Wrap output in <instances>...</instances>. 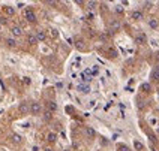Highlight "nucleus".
I'll return each instance as SVG.
<instances>
[{
    "instance_id": "nucleus-12",
    "label": "nucleus",
    "mask_w": 159,
    "mask_h": 151,
    "mask_svg": "<svg viewBox=\"0 0 159 151\" xmlns=\"http://www.w3.org/2000/svg\"><path fill=\"white\" fill-rule=\"evenodd\" d=\"M35 36H36V39L38 41H45V31L44 30H36V33H35Z\"/></svg>"
},
{
    "instance_id": "nucleus-2",
    "label": "nucleus",
    "mask_w": 159,
    "mask_h": 151,
    "mask_svg": "<svg viewBox=\"0 0 159 151\" xmlns=\"http://www.w3.org/2000/svg\"><path fill=\"white\" fill-rule=\"evenodd\" d=\"M24 18L27 19L29 23H36V15H35V12H33L32 9H26L24 11Z\"/></svg>"
},
{
    "instance_id": "nucleus-6",
    "label": "nucleus",
    "mask_w": 159,
    "mask_h": 151,
    "mask_svg": "<svg viewBox=\"0 0 159 151\" xmlns=\"http://www.w3.org/2000/svg\"><path fill=\"white\" fill-rule=\"evenodd\" d=\"M146 42H147V36H146L144 33L137 35V37H135V43H138V45H144Z\"/></svg>"
},
{
    "instance_id": "nucleus-27",
    "label": "nucleus",
    "mask_w": 159,
    "mask_h": 151,
    "mask_svg": "<svg viewBox=\"0 0 159 151\" xmlns=\"http://www.w3.org/2000/svg\"><path fill=\"white\" fill-rule=\"evenodd\" d=\"M0 24H6V18H3V17L0 18Z\"/></svg>"
},
{
    "instance_id": "nucleus-26",
    "label": "nucleus",
    "mask_w": 159,
    "mask_h": 151,
    "mask_svg": "<svg viewBox=\"0 0 159 151\" xmlns=\"http://www.w3.org/2000/svg\"><path fill=\"white\" fill-rule=\"evenodd\" d=\"M23 82H24L26 85H29V84H30V78H27V76H26V78H23Z\"/></svg>"
},
{
    "instance_id": "nucleus-8",
    "label": "nucleus",
    "mask_w": 159,
    "mask_h": 151,
    "mask_svg": "<svg viewBox=\"0 0 159 151\" xmlns=\"http://www.w3.org/2000/svg\"><path fill=\"white\" fill-rule=\"evenodd\" d=\"M11 142L15 144V145H20V144L23 142V138L20 136V135H17V133H12L11 135Z\"/></svg>"
},
{
    "instance_id": "nucleus-4",
    "label": "nucleus",
    "mask_w": 159,
    "mask_h": 151,
    "mask_svg": "<svg viewBox=\"0 0 159 151\" xmlns=\"http://www.w3.org/2000/svg\"><path fill=\"white\" fill-rule=\"evenodd\" d=\"M11 33L14 35L15 37H20V36H23V29L20 27V25H12V27H11Z\"/></svg>"
},
{
    "instance_id": "nucleus-1",
    "label": "nucleus",
    "mask_w": 159,
    "mask_h": 151,
    "mask_svg": "<svg viewBox=\"0 0 159 151\" xmlns=\"http://www.w3.org/2000/svg\"><path fill=\"white\" fill-rule=\"evenodd\" d=\"M30 112L33 115H39L42 112V106H41V103H38V102H32L30 103Z\"/></svg>"
},
{
    "instance_id": "nucleus-18",
    "label": "nucleus",
    "mask_w": 159,
    "mask_h": 151,
    "mask_svg": "<svg viewBox=\"0 0 159 151\" xmlns=\"http://www.w3.org/2000/svg\"><path fill=\"white\" fill-rule=\"evenodd\" d=\"M6 45H8V47L9 48H15L17 47V41H15V39H6Z\"/></svg>"
},
{
    "instance_id": "nucleus-17",
    "label": "nucleus",
    "mask_w": 159,
    "mask_h": 151,
    "mask_svg": "<svg viewBox=\"0 0 159 151\" xmlns=\"http://www.w3.org/2000/svg\"><path fill=\"white\" fill-rule=\"evenodd\" d=\"M141 91H144V93H150V91H152V85L149 82L141 84Z\"/></svg>"
},
{
    "instance_id": "nucleus-5",
    "label": "nucleus",
    "mask_w": 159,
    "mask_h": 151,
    "mask_svg": "<svg viewBox=\"0 0 159 151\" xmlns=\"http://www.w3.org/2000/svg\"><path fill=\"white\" fill-rule=\"evenodd\" d=\"M131 19H134V21H141L143 19V12L141 11H132L131 12Z\"/></svg>"
},
{
    "instance_id": "nucleus-7",
    "label": "nucleus",
    "mask_w": 159,
    "mask_h": 151,
    "mask_svg": "<svg viewBox=\"0 0 159 151\" xmlns=\"http://www.w3.org/2000/svg\"><path fill=\"white\" fill-rule=\"evenodd\" d=\"M77 90L80 91V93L87 94V93H90V85H89V84H80L78 87H77Z\"/></svg>"
},
{
    "instance_id": "nucleus-29",
    "label": "nucleus",
    "mask_w": 159,
    "mask_h": 151,
    "mask_svg": "<svg viewBox=\"0 0 159 151\" xmlns=\"http://www.w3.org/2000/svg\"><path fill=\"white\" fill-rule=\"evenodd\" d=\"M44 151H53V150H51V148H45Z\"/></svg>"
},
{
    "instance_id": "nucleus-10",
    "label": "nucleus",
    "mask_w": 159,
    "mask_h": 151,
    "mask_svg": "<svg viewBox=\"0 0 159 151\" xmlns=\"http://www.w3.org/2000/svg\"><path fill=\"white\" fill-rule=\"evenodd\" d=\"M150 78H152L153 81H159V64H156V66H155V69L152 70Z\"/></svg>"
},
{
    "instance_id": "nucleus-16",
    "label": "nucleus",
    "mask_w": 159,
    "mask_h": 151,
    "mask_svg": "<svg viewBox=\"0 0 159 151\" xmlns=\"http://www.w3.org/2000/svg\"><path fill=\"white\" fill-rule=\"evenodd\" d=\"M107 54H108L111 58H116V57H117V51L113 48V47H108V48H107Z\"/></svg>"
},
{
    "instance_id": "nucleus-28",
    "label": "nucleus",
    "mask_w": 159,
    "mask_h": 151,
    "mask_svg": "<svg viewBox=\"0 0 159 151\" xmlns=\"http://www.w3.org/2000/svg\"><path fill=\"white\" fill-rule=\"evenodd\" d=\"M156 60L159 61V52H158V54H156Z\"/></svg>"
},
{
    "instance_id": "nucleus-31",
    "label": "nucleus",
    "mask_w": 159,
    "mask_h": 151,
    "mask_svg": "<svg viewBox=\"0 0 159 151\" xmlns=\"http://www.w3.org/2000/svg\"><path fill=\"white\" fill-rule=\"evenodd\" d=\"M63 151H68V150H63Z\"/></svg>"
},
{
    "instance_id": "nucleus-3",
    "label": "nucleus",
    "mask_w": 159,
    "mask_h": 151,
    "mask_svg": "<svg viewBox=\"0 0 159 151\" xmlns=\"http://www.w3.org/2000/svg\"><path fill=\"white\" fill-rule=\"evenodd\" d=\"M18 111H20V114H23V115L29 114L30 112V103L29 102H21L20 106H18Z\"/></svg>"
},
{
    "instance_id": "nucleus-13",
    "label": "nucleus",
    "mask_w": 159,
    "mask_h": 151,
    "mask_svg": "<svg viewBox=\"0 0 159 151\" xmlns=\"http://www.w3.org/2000/svg\"><path fill=\"white\" fill-rule=\"evenodd\" d=\"M3 11H5V14H6V15H9V17H12V15L15 14V9L12 8V6H5Z\"/></svg>"
},
{
    "instance_id": "nucleus-24",
    "label": "nucleus",
    "mask_w": 159,
    "mask_h": 151,
    "mask_svg": "<svg viewBox=\"0 0 159 151\" xmlns=\"http://www.w3.org/2000/svg\"><path fill=\"white\" fill-rule=\"evenodd\" d=\"M87 5H89V9H95V6H96L98 3H96V2H89Z\"/></svg>"
},
{
    "instance_id": "nucleus-22",
    "label": "nucleus",
    "mask_w": 159,
    "mask_h": 151,
    "mask_svg": "<svg viewBox=\"0 0 159 151\" xmlns=\"http://www.w3.org/2000/svg\"><path fill=\"white\" fill-rule=\"evenodd\" d=\"M134 147H135L138 151H143V150H144V145H143L141 142H138V141H135V142H134Z\"/></svg>"
},
{
    "instance_id": "nucleus-23",
    "label": "nucleus",
    "mask_w": 159,
    "mask_h": 151,
    "mask_svg": "<svg viewBox=\"0 0 159 151\" xmlns=\"http://www.w3.org/2000/svg\"><path fill=\"white\" fill-rule=\"evenodd\" d=\"M117 151H129V148L125 145V144H119V145H117Z\"/></svg>"
},
{
    "instance_id": "nucleus-30",
    "label": "nucleus",
    "mask_w": 159,
    "mask_h": 151,
    "mask_svg": "<svg viewBox=\"0 0 159 151\" xmlns=\"http://www.w3.org/2000/svg\"><path fill=\"white\" fill-rule=\"evenodd\" d=\"M0 30H2V24H0Z\"/></svg>"
},
{
    "instance_id": "nucleus-14",
    "label": "nucleus",
    "mask_w": 159,
    "mask_h": 151,
    "mask_svg": "<svg viewBox=\"0 0 159 151\" xmlns=\"http://www.w3.org/2000/svg\"><path fill=\"white\" fill-rule=\"evenodd\" d=\"M84 132H86V135H87V138H95L96 136V132L92 127H86Z\"/></svg>"
},
{
    "instance_id": "nucleus-11",
    "label": "nucleus",
    "mask_w": 159,
    "mask_h": 151,
    "mask_svg": "<svg viewBox=\"0 0 159 151\" xmlns=\"http://www.w3.org/2000/svg\"><path fill=\"white\" fill-rule=\"evenodd\" d=\"M47 109L50 111V112H56V111H57V105H56V102H54V100L47 102Z\"/></svg>"
},
{
    "instance_id": "nucleus-20",
    "label": "nucleus",
    "mask_w": 159,
    "mask_h": 151,
    "mask_svg": "<svg viewBox=\"0 0 159 151\" xmlns=\"http://www.w3.org/2000/svg\"><path fill=\"white\" fill-rule=\"evenodd\" d=\"M51 118H53V112H50L48 109H45V112H44V120H45V121H50Z\"/></svg>"
},
{
    "instance_id": "nucleus-21",
    "label": "nucleus",
    "mask_w": 159,
    "mask_h": 151,
    "mask_svg": "<svg viewBox=\"0 0 159 151\" xmlns=\"http://www.w3.org/2000/svg\"><path fill=\"white\" fill-rule=\"evenodd\" d=\"M110 27H111V29H110V31H111V33H113V31H116V30H117L119 27H120V24H119L117 21H113V23H111V25H110Z\"/></svg>"
},
{
    "instance_id": "nucleus-25",
    "label": "nucleus",
    "mask_w": 159,
    "mask_h": 151,
    "mask_svg": "<svg viewBox=\"0 0 159 151\" xmlns=\"http://www.w3.org/2000/svg\"><path fill=\"white\" fill-rule=\"evenodd\" d=\"M116 12H117V14H122V12H123V8H122L120 5H119V6H116Z\"/></svg>"
},
{
    "instance_id": "nucleus-15",
    "label": "nucleus",
    "mask_w": 159,
    "mask_h": 151,
    "mask_svg": "<svg viewBox=\"0 0 159 151\" xmlns=\"http://www.w3.org/2000/svg\"><path fill=\"white\" fill-rule=\"evenodd\" d=\"M149 25H150L152 29H158L159 27V21H158L156 18H150L149 19Z\"/></svg>"
},
{
    "instance_id": "nucleus-9",
    "label": "nucleus",
    "mask_w": 159,
    "mask_h": 151,
    "mask_svg": "<svg viewBox=\"0 0 159 151\" xmlns=\"http://www.w3.org/2000/svg\"><path fill=\"white\" fill-rule=\"evenodd\" d=\"M26 41H27L29 45H36V43H38V39H36L35 33H29L27 37H26Z\"/></svg>"
},
{
    "instance_id": "nucleus-19",
    "label": "nucleus",
    "mask_w": 159,
    "mask_h": 151,
    "mask_svg": "<svg viewBox=\"0 0 159 151\" xmlns=\"http://www.w3.org/2000/svg\"><path fill=\"white\" fill-rule=\"evenodd\" d=\"M47 139H48L50 142H56V139H57V135H56L54 132H50V133L47 135Z\"/></svg>"
}]
</instances>
